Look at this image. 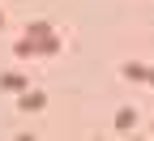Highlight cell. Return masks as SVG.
I'll return each instance as SVG.
<instances>
[{
	"label": "cell",
	"instance_id": "1",
	"mask_svg": "<svg viewBox=\"0 0 154 141\" xmlns=\"http://www.w3.org/2000/svg\"><path fill=\"white\" fill-rule=\"evenodd\" d=\"M0 86H5V90H13V94H17V90H22V86H26V77H17V73H5V77H0Z\"/></svg>",
	"mask_w": 154,
	"mask_h": 141
}]
</instances>
